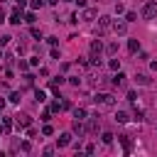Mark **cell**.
Segmentation results:
<instances>
[{
  "mask_svg": "<svg viewBox=\"0 0 157 157\" xmlns=\"http://www.w3.org/2000/svg\"><path fill=\"white\" fill-rule=\"evenodd\" d=\"M93 101L98 103V106H106V108H111V106H115V96L113 93H98Z\"/></svg>",
  "mask_w": 157,
  "mask_h": 157,
  "instance_id": "obj_1",
  "label": "cell"
},
{
  "mask_svg": "<svg viewBox=\"0 0 157 157\" xmlns=\"http://www.w3.org/2000/svg\"><path fill=\"white\" fill-rule=\"evenodd\" d=\"M155 15H157V3H152V0H150V3L143 5V17H145V20H152Z\"/></svg>",
  "mask_w": 157,
  "mask_h": 157,
  "instance_id": "obj_2",
  "label": "cell"
},
{
  "mask_svg": "<svg viewBox=\"0 0 157 157\" xmlns=\"http://www.w3.org/2000/svg\"><path fill=\"white\" fill-rule=\"evenodd\" d=\"M111 27H113L111 17H101V20H98V34H106V32H108Z\"/></svg>",
  "mask_w": 157,
  "mask_h": 157,
  "instance_id": "obj_3",
  "label": "cell"
},
{
  "mask_svg": "<svg viewBox=\"0 0 157 157\" xmlns=\"http://www.w3.org/2000/svg\"><path fill=\"white\" fill-rule=\"evenodd\" d=\"M101 52H103L101 39H93V42H91V59H98V56H101Z\"/></svg>",
  "mask_w": 157,
  "mask_h": 157,
  "instance_id": "obj_4",
  "label": "cell"
},
{
  "mask_svg": "<svg viewBox=\"0 0 157 157\" xmlns=\"http://www.w3.org/2000/svg\"><path fill=\"white\" fill-rule=\"evenodd\" d=\"M98 128H101L98 115H91V118H88V133H98Z\"/></svg>",
  "mask_w": 157,
  "mask_h": 157,
  "instance_id": "obj_5",
  "label": "cell"
},
{
  "mask_svg": "<svg viewBox=\"0 0 157 157\" xmlns=\"http://www.w3.org/2000/svg\"><path fill=\"white\" fill-rule=\"evenodd\" d=\"M113 86H118V88H125V86H128V76H125V74H118V76L113 78Z\"/></svg>",
  "mask_w": 157,
  "mask_h": 157,
  "instance_id": "obj_6",
  "label": "cell"
},
{
  "mask_svg": "<svg viewBox=\"0 0 157 157\" xmlns=\"http://www.w3.org/2000/svg\"><path fill=\"white\" fill-rule=\"evenodd\" d=\"M17 125H22V128L32 125V118H30L27 113H20V115H17Z\"/></svg>",
  "mask_w": 157,
  "mask_h": 157,
  "instance_id": "obj_7",
  "label": "cell"
},
{
  "mask_svg": "<svg viewBox=\"0 0 157 157\" xmlns=\"http://www.w3.org/2000/svg\"><path fill=\"white\" fill-rule=\"evenodd\" d=\"M113 30H115L118 34H125V30H128V25L123 22V20H115V22H113Z\"/></svg>",
  "mask_w": 157,
  "mask_h": 157,
  "instance_id": "obj_8",
  "label": "cell"
},
{
  "mask_svg": "<svg viewBox=\"0 0 157 157\" xmlns=\"http://www.w3.org/2000/svg\"><path fill=\"white\" fill-rule=\"evenodd\" d=\"M66 145H71V133L59 135V147H66Z\"/></svg>",
  "mask_w": 157,
  "mask_h": 157,
  "instance_id": "obj_9",
  "label": "cell"
},
{
  "mask_svg": "<svg viewBox=\"0 0 157 157\" xmlns=\"http://www.w3.org/2000/svg\"><path fill=\"white\" fill-rule=\"evenodd\" d=\"M118 140L123 143V150H125V152H130V150H133V143H130V137H128V135H120Z\"/></svg>",
  "mask_w": 157,
  "mask_h": 157,
  "instance_id": "obj_10",
  "label": "cell"
},
{
  "mask_svg": "<svg viewBox=\"0 0 157 157\" xmlns=\"http://www.w3.org/2000/svg\"><path fill=\"white\" fill-rule=\"evenodd\" d=\"M135 81L140 84V86H150V76H147V74H137V76H135Z\"/></svg>",
  "mask_w": 157,
  "mask_h": 157,
  "instance_id": "obj_11",
  "label": "cell"
},
{
  "mask_svg": "<svg viewBox=\"0 0 157 157\" xmlns=\"http://www.w3.org/2000/svg\"><path fill=\"white\" fill-rule=\"evenodd\" d=\"M115 120H118V123H128L130 118H128V113H125V111H118V113H115Z\"/></svg>",
  "mask_w": 157,
  "mask_h": 157,
  "instance_id": "obj_12",
  "label": "cell"
},
{
  "mask_svg": "<svg viewBox=\"0 0 157 157\" xmlns=\"http://www.w3.org/2000/svg\"><path fill=\"white\" fill-rule=\"evenodd\" d=\"M10 22H12V25H20V22H22V12L15 10V12H12V17H10Z\"/></svg>",
  "mask_w": 157,
  "mask_h": 157,
  "instance_id": "obj_13",
  "label": "cell"
},
{
  "mask_svg": "<svg viewBox=\"0 0 157 157\" xmlns=\"http://www.w3.org/2000/svg\"><path fill=\"white\" fill-rule=\"evenodd\" d=\"M74 133H76V135H84V133H86V128L81 125V120H74Z\"/></svg>",
  "mask_w": 157,
  "mask_h": 157,
  "instance_id": "obj_14",
  "label": "cell"
},
{
  "mask_svg": "<svg viewBox=\"0 0 157 157\" xmlns=\"http://www.w3.org/2000/svg\"><path fill=\"white\" fill-rule=\"evenodd\" d=\"M74 118H76V120H86V111L84 108H76L74 111Z\"/></svg>",
  "mask_w": 157,
  "mask_h": 157,
  "instance_id": "obj_15",
  "label": "cell"
},
{
  "mask_svg": "<svg viewBox=\"0 0 157 157\" xmlns=\"http://www.w3.org/2000/svg\"><path fill=\"white\" fill-rule=\"evenodd\" d=\"M128 49H130V52H137V49H140V42H137V39H130V42H128Z\"/></svg>",
  "mask_w": 157,
  "mask_h": 157,
  "instance_id": "obj_16",
  "label": "cell"
},
{
  "mask_svg": "<svg viewBox=\"0 0 157 157\" xmlns=\"http://www.w3.org/2000/svg\"><path fill=\"white\" fill-rule=\"evenodd\" d=\"M93 17H96V10H93V8L84 10V20H93Z\"/></svg>",
  "mask_w": 157,
  "mask_h": 157,
  "instance_id": "obj_17",
  "label": "cell"
},
{
  "mask_svg": "<svg viewBox=\"0 0 157 157\" xmlns=\"http://www.w3.org/2000/svg\"><path fill=\"white\" fill-rule=\"evenodd\" d=\"M3 128H5V135H8L10 128H12V120H10V118H3Z\"/></svg>",
  "mask_w": 157,
  "mask_h": 157,
  "instance_id": "obj_18",
  "label": "cell"
},
{
  "mask_svg": "<svg viewBox=\"0 0 157 157\" xmlns=\"http://www.w3.org/2000/svg\"><path fill=\"white\" fill-rule=\"evenodd\" d=\"M106 52H108V54H115V52H118V44H115V42H111V44L106 47Z\"/></svg>",
  "mask_w": 157,
  "mask_h": 157,
  "instance_id": "obj_19",
  "label": "cell"
},
{
  "mask_svg": "<svg viewBox=\"0 0 157 157\" xmlns=\"http://www.w3.org/2000/svg\"><path fill=\"white\" fill-rule=\"evenodd\" d=\"M34 20H37V17H34V12H27V15H25V22H30V25H32Z\"/></svg>",
  "mask_w": 157,
  "mask_h": 157,
  "instance_id": "obj_20",
  "label": "cell"
},
{
  "mask_svg": "<svg viewBox=\"0 0 157 157\" xmlns=\"http://www.w3.org/2000/svg\"><path fill=\"white\" fill-rule=\"evenodd\" d=\"M103 143H106V145L113 143V135H111V133H103Z\"/></svg>",
  "mask_w": 157,
  "mask_h": 157,
  "instance_id": "obj_21",
  "label": "cell"
},
{
  "mask_svg": "<svg viewBox=\"0 0 157 157\" xmlns=\"http://www.w3.org/2000/svg\"><path fill=\"white\" fill-rule=\"evenodd\" d=\"M44 5V0H32V10H37V8H42Z\"/></svg>",
  "mask_w": 157,
  "mask_h": 157,
  "instance_id": "obj_22",
  "label": "cell"
},
{
  "mask_svg": "<svg viewBox=\"0 0 157 157\" xmlns=\"http://www.w3.org/2000/svg\"><path fill=\"white\" fill-rule=\"evenodd\" d=\"M125 20H128V22H133V20H137V15H135V12H125Z\"/></svg>",
  "mask_w": 157,
  "mask_h": 157,
  "instance_id": "obj_23",
  "label": "cell"
},
{
  "mask_svg": "<svg viewBox=\"0 0 157 157\" xmlns=\"http://www.w3.org/2000/svg\"><path fill=\"white\" fill-rule=\"evenodd\" d=\"M10 39H12L10 34H3V37H0V44H8V42H10Z\"/></svg>",
  "mask_w": 157,
  "mask_h": 157,
  "instance_id": "obj_24",
  "label": "cell"
},
{
  "mask_svg": "<svg viewBox=\"0 0 157 157\" xmlns=\"http://www.w3.org/2000/svg\"><path fill=\"white\" fill-rule=\"evenodd\" d=\"M32 37H37V39H42V32H39L37 27H32Z\"/></svg>",
  "mask_w": 157,
  "mask_h": 157,
  "instance_id": "obj_25",
  "label": "cell"
},
{
  "mask_svg": "<svg viewBox=\"0 0 157 157\" xmlns=\"http://www.w3.org/2000/svg\"><path fill=\"white\" fill-rule=\"evenodd\" d=\"M42 133H44V135H52L54 130H52V125H44V128H42Z\"/></svg>",
  "mask_w": 157,
  "mask_h": 157,
  "instance_id": "obj_26",
  "label": "cell"
},
{
  "mask_svg": "<svg viewBox=\"0 0 157 157\" xmlns=\"http://www.w3.org/2000/svg\"><path fill=\"white\" fill-rule=\"evenodd\" d=\"M17 5H20V8H25V5H27V0H17Z\"/></svg>",
  "mask_w": 157,
  "mask_h": 157,
  "instance_id": "obj_27",
  "label": "cell"
},
{
  "mask_svg": "<svg viewBox=\"0 0 157 157\" xmlns=\"http://www.w3.org/2000/svg\"><path fill=\"white\" fill-rule=\"evenodd\" d=\"M74 3H76V5H81V8H84V5H86V0H74Z\"/></svg>",
  "mask_w": 157,
  "mask_h": 157,
  "instance_id": "obj_28",
  "label": "cell"
},
{
  "mask_svg": "<svg viewBox=\"0 0 157 157\" xmlns=\"http://www.w3.org/2000/svg\"><path fill=\"white\" fill-rule=\"evenodd\" d=\"M0 22H5V15H3V10H0Z\"/></svg>",
  "mask_w": 157,
  "mask_h": 157,
  "instance_id": "obj_29",
  "label": "cell"
},
{
  "mask_svg": "<svg viewBox=\"0 0 157 157\" xmlns=\"http://www.w3.org/2000/svg\"><path fill=\"white\" fill-rule=\"evenodd\" d=\"M5 108V101H3V98H0V111H3Z\"/></svg>",
  "mask_w": 157,
  "mask_h": 157,
  "instance_id": "obj_30",
  "label": "cell"
},
{
  "mask_svg": "<svg viewBox=\"0 0 157 157\" xmlns=\"http://www.w3.org/2000/svg\"><path fill=\"white\" fill-rule=\"evenodd\" d=\"M47 3H49V5H56V3H59V0H47Z\"/></svg>",
  "mask_w": 157,
  "mask_h": 157,
  "instance_id": "obj_31",
  "label": "cell"
},
{
  "mask_svg": "<svg viewBox=\"0 0 157 157\" xmlns=\"http://www.w3.org/2000/svg\"><path fill=\"white\" fill-rule=\"evenodd\" d=\"M0 59H3V54H0Z\"/></svg>",
  "mask_w": 157,
  "mask_h": 157,
  "instance_id": "obj_32",
  "label": "cell"
}]
</instances>
